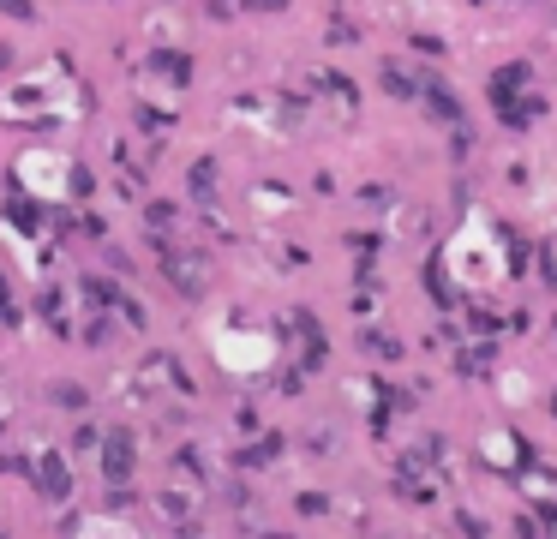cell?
<instances>
[{
  "label": "cell",
  "instance_id": "cell-1",
  "mask_svg": "<svg viewBox=\"0 0 557 539\" xmlns=\"http://www.w3.org/2000/svg\"><path fill=\"white\" fill-rule=\"evenodd\" d=\"M162 276L174 282V294L198 300V294H204V282H210V258H204L198 246H162Z\"/></svg>",
  "mask_w": 557,
  "mask_h": 539
},
{
  "label": "cell",
  "instance_id": "cell-2",
  "mask_svg": "<svg viewBox=\"0 0 557 539\" xmlns=\"http://www.w3.org/2000/svg\"><path fill=\"white\" fill-rule=\"evenodd\" d=\"M132 468H138L132 432H102V480L108 486H132Z\"/></svg>",
  "mask_w": 557,
  "mask_h": 539
},
{
  "label": "cell",
  "instance_id": "cell-3",
  "mask_svg": "<svg viewBox=\"0 0 557 539\" xmlns=\"http://www.w3.org/2000/svg\"><path fill=\"white\" fill-rule=\"evenodd\" d=\"M30 480H36V492H42V498H54V504H60V498H72V468H66V456H60V450H42V456L30 462Z\"/></svg>",
  "mask_w": 557,
  "mask_h": 539
},
{
  "label": "cell",
  "instance_id": "cell-4",
  "mask_svg": "<svg viewBox=\"0 0 557 539\" xmlns=\"http://www.w3.org/2000/svg\"><path fill=\"white\" fill-rule=\"evenodd\" d=\"M294 336H300V366L318 372V366L330 360V348H324V324H318L312 312H294Z\"/></svg>",
  "mask_w": 557,
  "mask_h": 539
},
{
  "label": "cell",
  "instance_id": "cell-5",
  "mask_svg": "<svg viewBox=\"0 0 557 539\" xmlns=\"http://www.w3.org/2000/svg\"><path fill=\"white\" fill-rule=\"evenodd\" d=\"M492 366H498V336H474V342L456 348V372L462 378H486Z\"/></svg>",
  "mask_w": 557,
  "mask_h": 539
},
{
  "label": "cell",
  "instance_id": "cell-6",
  "mask_svg": "<svg viewBox=\"0 0 557 539\" xmlns=\"http://www.w3.org/2000/svg\"><path fill=\"white\" fill-rule=\"evenodd\" d=\"M546 114V96L540 90H522V96H510V102H498V120L510 126V132H522V126H534Z\"/></svg>",
  "mask_w": 557,
  "mask_h": 539
},
{
  "label": "cell",
  "instance_id": "cell-7",
  "mask_svg": "<svg viewBox=\"0 0 557 539\" xmlns=\"http://www.w3.org/2000/svg\"><path fill=\"white\" fill-rule=\"evenodd\" d=\"M528 78H534V66H528V60H510V66H498V72H492V102H510V96H522V90H528Z\"/></svg>",
  "mask_w": 557,
  "mask_h": 539
},
{
  "label": "cell",
  "instance_id": "cell-8",
  "mask_svg": "<svg viewBox=\"0 0 557 539\" xmlns=\"http://www.w3.org/2000/svg\"><path fill=\"white\" fill-rule=\"evenodd\" d=\"M384 90H390L396 102H414V96H426V84H420L414 72H402L396 60H384Z\"/></svg>",
  "mask_w": 557,
  "mask_h": 539
},
{
  "label": "cell",
  "instance_id": "cell-9",
  "mask_svg": "<svg viewBox=\"0 0 557 539\" xmlns=\"http://www.w3.org/2000/svg\"><path fill=\"white\" fill-rule=\"evenodd\" d=\"M426 108H432L438 120H450V126H462V102H456V90H444L438 78L426 84Z\"/></svg>",
  "mask_w": 557,
  "mask_h": 539
},
{
  "label": "cell",
  "instance_id": "cell-10",
  "mask_svg": "<svg viewBox=\"0 0 557 539\" xmlns=\"http://www.w3.org/2000/svg\"><path fill=\"white\" fill-rule=\"evenodd\" d=\"M150 66H156V78H168V84H186V78H192V60H186L180 48H162Z\"/></svg>",
  "mask_w": 557,
  "mask_h": 539
},
{
  "label": "cell",
  "instance_id": "cell-11",
  "mask_svg": "<svg viewBox=\"0 0 557 539\" xmlns=\"http://www.w3.org/2000/svg\"><path fill=\"white\" fill-rule=\"evenodd\" d=\"M522 480H528L522 492H534V498H552V492H557V474H552V468H540V462H528V474H522Z\"/></svg>",
  "mask_w": 557,
  "mask_h": 539
},
{
  "label": "cell",
  "instance_id": "cell-12",
  "mask_svg": "<svg viewBox=\"0 0 557 539\" xmlns=\"http://www.w3.org/2000/svg\"><path fill=\"white\" fill-rule=\"evenodd\" d=\"M6 222H12V228H36V204H30V198L18 192V198L6 204Z\"/></svg>",
  "mask_w": 557,
  "mask_h": 539
},
{
  "label": "cell",
  "instance_id": "cell-13",
  "mask_svg": "<svg viewBox=\"0 0 557 539\" xmlns=\"http://www.w3.org/2000/svg\"><path fill=\"white\" fill-rule=\"evenodd\" d=\"M192 192L204 198V192H216V162H192ZM210 204V198H204Z\"/></svg>",
  "mask_w": 557,
  "mask_h": 539
},
{
  "label": "cell",
  "instance_id": "cell-14",
  "mask_svg": "<svg viewBox=\"0 0 557 539\" xmlns=\"http://www.w3.org/2000/svg\"><path fill=\"white\" fill-rule=\"evenodd\" d=\"M54 408H84V384H54Z\"/></svg>",
  "mask_w": 557,
  "mask_h": 539
},
{
  "label": "cell",
  "instance_id": "cell-15",
  "mask_svg": "<svg viewBox=\"0 0 557 539\" xmlns=\"http://www.w3.org/2000/svg\"><path fill=\"white\" fill-rule=\"evenodd\" d=\"M366 354H378V360H396V354H402V342H390V336H378V330H372V336H366Z\"/></svg>",
  "mask_w": 557,
  "mask_h": 539
},
{
  "label": "cell",
  "instance_id": "cell-16",
  "mask_svg": "<svg viewBox=\"0 0 557 539\" xmlns=\"http://www.w3.org/2000/svg\"><path fill=\"white\" fill-rule=\"evenodd\" d=\"M72 450H102V432H96V426H78V432H72Z\"/></svg>",
  "mask_w": 557,
  "mask_h": 539
},
{
  "label": "cell",
  "instance_id": "cell-17",
  "mask_svg": "<svg viewBox=\"0 0 557 539\" xmlns=\"http://www.w3.org/2000/svg\"><path fill=\"white\" fill-rule=\"evenodd\" d=\"M540 270H546V282L557 288V240H546V252H540Z\"/></svg>",
  "mask_w": 557,
  "mask_h": 539
},
{
  "label": "cell",
  "instance_id": "cell-18",
  "mask_svg": "<svg viewBox=\"0 0 557 539\" xmlns=\"http://www.w3.org/2000/svg\"><path fill=\"white\" fill-rule=\"evenodd\" d=\"M246 6H252V12H282L288 0H246Z\"/></svg>",
  "mask_w": 557,
  "mask_h": 539
},
{
  "label": "cell",
  "instance_id": "cell-19",
  "mask_svg": "<svg viewBox=\"0 0 557 539\" xmlns=\"http://www.w3.org/2000/svg\"><path fill=\"white\" fill-rule=\"evenodd\" d=\"M546 528H557V504H552V510H546Z\"/></svg>",
  "mask_w": 557,
  "mask_h": 539
},
{
  "label": "cell",
  "instance_id": "cell-20",
  "mask_svg": "<svg viewBox=\"0 0 557 539\" xmlns=\"http://www.w3.org/2000/svg\"><path fill=\"white\" fill-rule=\"evenodd\" d=\"M474 6H492V0H474Z\"/></svg>",
  "mask_w": 557,
  "mask_h": 539
},
{
  "label": "cell",
  "instance_id": "cell-21",
  "mask_svg": "<svg viewBox=\"0 0 557 539\" xmlns=\"http://www.w3.org/2000/svg\"><path fill=\"white\" fill-rule=\"evenodd\" d=\"M552 414H557V396H552Z\"/></svg>",
  "mask_w": 557,
  "mask_h": 539
},
{
  "label": "cell",
  "instance_id": "cell-22",
  "mask_svg": "<svg viewBox=\"0 0 557 539\" xmlns=\"http://www.w3.org/2000/svg\"><path fill=\"white\" fill-rule=\"evenodd\" d=\"M0 294H6V282H0Z\"/></svg>",
  "mask_w": 557,
  "mask_h": 539
},
{
  "label": "cell",
  "instance_id": "cell-23",
  "mask_svg": "<svg viewBox=\"0 0 557 539\" xmlns=\"http://www.w3.org/2000/svg\"><path fill=\"white\" fill-rule=\"evenodd\" d=\"M552 330H557V318H552Z\"/></svg>",
  "mask_w": 557,
  "mask_h": 539
}]
</instances>
